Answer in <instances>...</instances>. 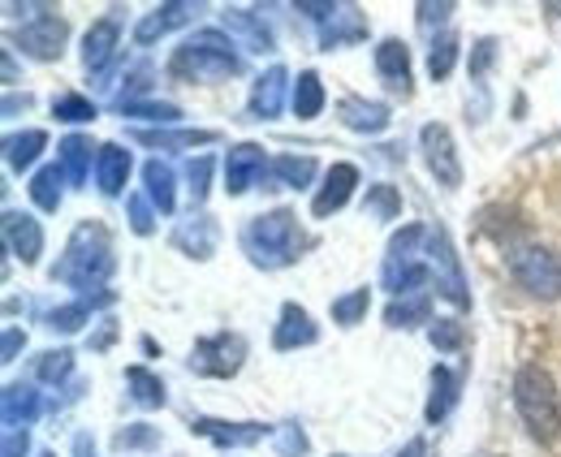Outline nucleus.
<instances>
[{
	"label": "nucleus",
	"mask_w": 561,
	"mask_h": 457,
	"mask_svg": "<svg viewBox=\"0 0 561 457\" xmlns=\"http://www.w3.org/2000/svg\"><path fill=\"white\" fill-rule=\"evenodd\" d=\"M95 160H100V142H91L87 134H66L61 147H57V164H61V173H66L73 191H82L91 182Z\"/></svg>",
	"instance_id": "nucleus-22"
},
{
	"label": "nucleus",
	"mask_w": 561,
	"mask_h": 457,
	"mask_svg": "<svg viewBox=\"0 0 561 457\" xmlns=\"http://www.w3.org/2000/svg\"><path fill=\"white\" fill-rule=\"evenodd\" d=\"M160 427H151V423H126V427H117L113 432V449L117 454H151V449H160Z\"/></svg>",
	"instance_id": "nucleus-39"
},
{
	"label": "nucleus",
	"mask_w": 561,
	"mask_h": 457,
	"mask_svg": "<svg viewBox=\"0 0 561 457\" xmlns=\"http://www.w3.org/2000/svg\"><path fill=\"white\" fill-rule=\"evenodd\" d=\"M126 389H130V401L142 405V410H164L169 405V389H164V380L151 372V367H126Z\"/></svg>",
	"instance_id": "nucleus-32"
},
{
	"label": "nucleus",
	"mask_w": 561,
	"mask_h": 457,
	"mask_svg": "<svg viewBox=\"0 0 561 457\" xmlns=\"http://www.w3.org/2000/svg\"><path fill=\"white\" fill-rule=\"evenodd\" d=\"M510 397H514V414L518 423L527 427V436L536 445H558L561 441V389L553 380L549 367L540 363H523L514 372V385H510Z\"/></svg>",
	"instance_id": "nucleus-3"
},
{
	"label": "nucleus",
	"mask_w": 561,
	"mask_h": 457,
	"mask_svg": "<svg viewBox=\"0 0 561 457\" xmlns=\"http://www.w3.org/2000/svg\"><path fill=\"white\" fill-rule=\"evenodd\" d=\"M496 48H501V44H496L492 35L476 39V48H471V61H467V66H471V82H484V73H489L492 61H496Z\"/></svg>",
	"instance_id": "nucleus-47"
},
{
	"label": "nucleus",
	"mask_w": 561,
	"mask_h": 457,
	"mask_svg": "<svg viewBox=\"0 0 561 457\" xmlns=\"http://www.w3.org/2000/svg\"><path fill=\"white\" fill-rule=\"evenodd\" d=\"M273 432H277V427L255 423V419H242V423H233V419H211V414L191 419V436H204V441L220 445V449H255L260 441H273Z\"/></svg>",
	"instance_id": "nucleus-10"
},
{
	"label": "nucleus",
	"mask_w": 561,
	"mask_h": 457,
	"mask_svg": "<svg viewBox=\"0 0 561 457\" xmlns=\"http://www.w3.org/2000/svg\"><path fill=\"white\" fill-rule=\"evenodd\" d=\"M31 376L39 380V385H48V389H61L66 380L73 376V350H44V354H35L31 358Z\"/></svg>",
	"instance_id": "nucleus-35"
},
{
	"label": "nucleus",
	"mask_w": 561,
	"mask_h": 457,
	"mask_svg": "<svg viewBox=\"0 0 561 457\" xmlns=\"http://www.w3.org/2000/svg\"><path fill=\"white\" fill-rule=\"evenodd\" d=\"M135 173V151L122 142H100V160H95V191L104 198H117L126 191Z\"/></svg>",
	"instance_id": "nucleus-21"
},
{
	"label": "nucleus",
	"mask_w": 561,
	"mask_h": 457,
	"mask_svg": "<svg viewBox=\"0 0 561 457\" xmlns=\"http://www.w3.org/2000/svg\"><path fill=\"white\" fill-rule=\"evenodd\" d=\"M117 48H122V22L117 18H100L82 35V66L91 69V73H104L117 61Z\"/></svg>",
	"instance_id": "nucleus-23"
},
{
	"label": "nucleus",
	"mask_w": 561,
	"mask_h": 457,
	"mask_svg": "<svg viewBox=\"0 0 561 457\" xmlns=\"http://www.w3.org/2000/svg\"><path fill=\"white\" fill-rule=\"evenodd\" d=\"M458 57H462V39L454 35V31H440V35H432V48H427V78L432 82H445L454 66H458Z\"/></svg>",
	"instance_id": "nucleus-37"
},
{
	"label": "nucleus",
	"mask_w": 561,
	"mask_h": 457,
	"mask_svg": "<svg viewBox=\"0 0 561 457\" xmlns=\"http://www.w3.org/2000/svg\"><path fill=\"white\" fill-rule=\"evenodd\" d=\"M135 142L142 147H156V151H195V147H211V142H220V134L216 130H130Z\"/></svg>",
	"instance_id": "nucleus-30"
},
{
	"label": "nucleus",
	"mask_w": 561,
	"mask_h": 457,
	"mask_svg": "<svg viewBox=\"0 0 561 457\" xmlns=\"http://www.w3.org/2000/svg\"><path fill=\"white\" fill-rule=\"evenodd\" d=\"M454 0H440V4H415V18H420L423 31H432V26H449V18H454Z\"/></svg>",
	"instance_id": "nucleus-48"
},
{
	"label": "nucleus",
	"mask_w": 561,
	"mask_h": 457,
	"mask_svg": "<svg viewBox=\"0 0 561 457\" xmlns=\"http://www.w3.org/2000/svg\"><path fill=\"white\" fill-rule=\"evenodd\" d=\"M294 91L289 82V69L268 66L255 82H251V100H247V117L251 122H277L280 108H285V95Z\"/></svg>",
	"instance_id": "nucleus-14"
},
{
	"label": "nucleus",
	"mask_w": 561,
	"mask_h": 457,
	"mask_svg": "<svg viewBox=\"0 0 561 457\" xmlns=\"http://www.w3.org/2000/svg\"><path fill=\"white\" fill-rule=\"evenodd\" d=\"M367 311H371V289H367V285L346 289V294H337V298L329 302V316H333L337 328H358L367 320Z\"/></svg>",
	"instance_id": "nucleus-38"
},
{
	"label": "nucleus",
	"mask_w": 561,
	"mask_h": 457,
	"mask_svg": "<svg viewBox=\"0 0 561 457\" xmlns=\"http://www.w3.org/2000/svg\"><path fill=\"white\" fill-rule=\"evenodd\" d=\"M113 336H117V320H104L100 336H91V350H108V345H113Z\"/></svg>",
	"instance_id": "nucleus-52"
},
{
	"label": "nucleus",
	"mask_w": 561,
	"mask_h": 457,
	"mask_svg": "<svg viewBox=\"0 0 561 457\" xmlns=\"http://www.w3.org/2000/svg\"><path fill=\"white\" fill-rule=\"evenodd\" d=\"M4 82H18V66H13V48H4Z\"/></svg>",
	"instance_id": "nucleus-55"
},
{
	"label": "nucleus",
	"mask_w": 561,
	"mask_h": 457,
	"mask_svg": "<svg viewBox=\"0 0 561 457\" xmlns=\"http://www.w3.org/2000/svg\"><path fill=\"white\" fill-rule=\"evenodd\" d=\"M458 397H462V372H458V367H445V363H436V367H432V376H427V405H423V419H427V427L445 423V419L454 414Z\"/></svg>",
	"instance_id": "nucleus-20"
},
{
	"label": "nucleus",
	"mask_w": 561,
	"mask_h": 457,
	"mask_svg": "<svg viewBox=\"0 0 561 457\" xmlns=\"http://www.w3.org/2000/svg\"><path fill=\"white\" fill-rule=\"evenodd\" d=\"M363 216H367V220H380V225L402 220V191L389 186V182L367 186V195H363Z\"/></svg>",
	"instance_id": "nucleus-36"
},
{
	"label": "nucleus",
	"mask_w": 561,
	"mask_h": 457,
	"mask_svg": "<svg viewBox=\"0 0 561 457\" xmlns=\"http://www.w3.org/2000/svg\"><path fill=\"white\" fill-rule=\"evenodd\" d=\"M44 414V392L35 385H4V432H26Z\"/></svg>",
	"instance_id": "nucleus-26"
},
{
	"label": "nucleus",
	"mask_w": 561,
	"mask_h": 457,
	"mask_svg": "<svg viewBox=\"0 0 561 457\" xmlns=\"http://www.w3.org/2000/svg\"><path fill=\"white\" fill-rule=\"evenodd\" d=\"M26 454H31V432H4L0 457H26Z\"/></svg>",
	"instance_id": "nucleus-50"
},
{
	"label": "nucleus",
	"mask_w": 561,
	"mask_h": 457,
	"mask_svg": "<svg viewBox=\"0 0 561 457\" xmlns=\"http://www.w3.org/2000/svg\"><path fill=\"white\" fill-rule=\"evenodd\" d=\"M66 186H70V182H66L61 164H44V169L31 173V186H26V191H31V203H35L39 212L53 216V212H61V203H66Z\"/></svg>",
	"instance_id": "nucleus-31"
},
{
	"label": "nucleus",
	"mask_w": 561,
	"mask_h": 457,
	"mask_svg": "<svg viewBox=\"0 0 561 457\" xmlns=\"http://www.w3.org/2000/svg\"><path fill=\"white\" fill-rule=\"evenodd\" d=\"M126 220H130V233H139V238H151L156 233V220H160V212H156V203L142 195H126Z\"/></svg>",
	"instance_id": "nucleus-43"
},
{
	"label": "nucleus",
	"mask_w": 561,
	"mask_h": 457,
	"mask_svg": "<svg viewBox=\"0 0 561 457\" xmlns=\"http://www.w3.org/2000/svg\"><path fill=\"white\" fill-rule=\"evenodd\" d=\"M398 457H427V441H423V436H411V441L398 449Z\"/></svg>",
	"instance_id": "nucleus-54"
},
{
	"label": "nucleus",
	"mask_w": 561,
	"mask_h": 457,
	"mask_svg": "<svg viewBox=\"0 0 561 457\" xmlns=\"http://www.w3.org/2000/svg\"><path fill=\"white\" fill-rule=\"evenodd\" d=\"M35 457H57V454H53V449H39V454H35Z\"/></svg>",
	"instance_id": "nucleus-56"
},
{
	"label": "nucleus",
	"mask_w": 561,
	"mask_h": 457,
	"mask_svg": "<svg viewBox=\"0 0 561 457\" xmlns=\"http://www.w3.org/2000/svg\"><path fill=\"white\" fill-rule=\"evenodd\" d=\"M142 195L156 203L160 216H173L178 212V169L169 160H147L142 164Z\"/></svg>",
	"instance_id": "nucleus-25"
},
{
	"label": "nucleus",
	"mask_w": 561,
	"mask_h": 457,
	"mask_svg": "<svg viewBox=\"0 0 561 457\" xmlns=\"http://www.w3.org/2000/svg\"><path fill=\"white\" fill-rule=\"evenodd\" d=\"M117 113H122V117H130V122H156V126H173V122H182V108H178V104H169V100L117 104Z\"/></svg>",
	"instance_id": "nucleus-41"
},
{
	"label": "nucleus",
	"mask_w": 561,
	"mask_h": 457,
	"mask_svg": "<svg viewBox=\"0 0 561 457\" xmlns=\"http://www.w3.org/2000/svg\"><path fill=\"white\" fill-rule=\"evenodd\" d=\"M238 247L251 260V267L280 272V267H294V263L302 260V251L311 247V238L302 233L294 207H273V212H260V216H251L242 225Z\"/></svg>",
	"instance_id": "nucleus-2"
},
{
	"label": "nucleus",
	"mask_w": 561,
	"mask_h": 457,
	"mask_svg": "<svg viewBox=\"0 0 561 457\" xmlns=\"http://www.w3.org/2000/svg\"><path fill=\"white\" fill-rule=\"evenodd\" d=\"M427 341L436 345V354H462V345H467V324H462V320H454V316L432 320Z\"/></svg>",
	"instance_id": "nucleus-42"
},
{
	"label": "nucleus",
	"mask_w": 561,
	"mask_h": 457,
	"mask_svg": "<svg viewBox=\"0 0 561 457\" xmlns=\"http://www.w3.org/2000/svg\"><path fill=\"white\" fill-rule=\"evenodd\" d=\"M358 182H363L358 164H351V160L329 164V169H324V182H320V186H316V195H311V216H316V220L337 216V212H342V207L354 198Z\"/></svg>",
	"instance_id": "nucleus-12"
},
{
	"label": "nucleus",
	"mask_w": 561,
	"mask_h": 457,
	"mask_svg": "<svg viewBox=\"0 0 561 457\" xmlns=\"http://www.w3.org/2000/svg\"><path fill=\"white\" fill-rule=\"evenodd\" d=\"M385 324L389 328H432V294H407V298H393L385 307Z\"/></svg>",
	"instance_id": "nucleus-33"
},
{
	"label": "nucleus",
	"mask_w": 561,
	"mask_h": 457,
	"mask_svg": "<svg viewBox=\"0 0 561 457\" xmlns=\"http://www.w3.org/2000/svg\"><path fill=\"white\" fill-rule=\"evenodd\" d=\"M220 247V225L211 220L208 212H191L186 220H178L173 229V251H182L186 260H199L208 263Z\"/></svg>",
	"instance_id": "nucleus-16"
},
{
	"label": "nucleus",
	"mask_w": 561,
	"mask_h": 457,
	"mask_svg": "<svg viewBox=\"0 0 561 457\" xmlns=\"http://www.w3.org/2000/svg\"><path fill=\"white\" fill-rule=\"evenodd\" d=\"M337 122H342L346 130L376 138V134H385L393 126V108L380 104V100H367V95H342V100H337Z\"/></svg>",
	"instance_id": "nucleus-17"
},
{
	"label": "nucleus",
	"mask_w": 561,
	"mask_h": 457,
	"mask_svg": "<svg viewBox=\"0 0 561 457\" xmlns=\"http://www.w3.org/2000/svg\"><path fill=\"white\" fill-rule=\"evenodd\" d=\"M66 39H70V22L53 9V4H44L31 22H22L18 31H13V44L22 48V57H31V61H61V53H66Z\"/></svg>",
	"instance_id": "nucleus-8"
},
{
	"label": "nucleus",
	"mask_w": 561,
	"mask_h": 457,
	"mask_svg": "<svg viewBox=\"0 0 561 457\" xmlns=\"http://www.w3.org/2000/svg\"><path fill=\"white\" fill-rule=\"evenodd\" d=\"M44 151H48V130L4 134V169H9V173H26V169H35Z\"/></svg>",
	"instance_id": "nucleus-28"
},
{
	"label": "nucleus",
	"mask_w": 561,
	"mask_h": 457,
	"mask_svg": "<svg viewBox=\"0 0 561 457\" xmlns=\"http://www.w3.org/2000/svg\"><path fill=\"white\" fill-rule=\"evenodd\" d=\"M371 66H376V78H380L393 95L407 100V95L415 91V69H411V44H407V39H398V35L380 39L376 53H371Z\"/></svg>",
	"instance_id": "nucleus-13"
},
{
	"label": "nucleus",
	"mask_w": 561,
	"mask_h": 457,
	"mask_svg": "<svg viewBox=\"0 0 561 457\" xmlns=\"http://www.w3.org/2000/svg\"><path fill=\"white\" fill-rule=\"evenodd\" d=\"M427 263H432V294H440L449 307L467 311L471 307L467 272H462L458 247H454V238H449L445 225H427Z\"/></svg>",
	"instance_id": "nucleus-6"
},
{
	"label": "nucleus",
	"mask_w": 561,
	"mask_h": 457,
	"mask_svg": "<svg viewBox=\"0 0 561 457\" xmlns=\"http://www.w3.org/2000/svg\"><path fill=\"white\" fill-rule=\"evenodd\" d=\"M4 251L13 260H22L26 267H35L39 255H44V225L31 212L4 207Z\"/></svg>",
	"instance_id": "nucleus-15"
},
{
	"label": "nucleus",
	"mask_w": 561,
	"mask_h": 457,
	"mask_svg": "<svg viewBox=\"0 0 561 457\" xmlns=\"http://www.w3.org/2000/svg\"><path fill=\"white\" fill-rule=\"evenodd\" d=\"M316 341H320L316 316H311L307 307H298V302H285L277 316V328H273V350H277V354H289V350H307V345H316Z\"/></svg>",
	"instance_id": "nucleus-18"
},
{
	"label": "nucleus",
	"mask_w": 561,
	"mask_h": 457,
	"mask_svg": "<svg viewBox=\"0 0 561 457\" xmlns=\"http://www.w3.org/2000/svg\"><path fill=\"white\" fill-rule=\"evenodd\" d=\"M186 367L204 380H233L242 367H247V336L242 332H211V336H199L191 345V358Z\"/></svg>",
	"instance_id": "nucleus-7"
},
{
	"label": "nucleus",
	"mask_w": 561,
	"mask_h": 457,
	"mask_svg": "<svg viewBox=\"0 0 561 457\" xmlns=\"http://www.w3.org/2000/svg\"><path fill=\"white\" fill-rule=\"evenodd\" d=\"M333 457H346V454H333Z\"/></svg>",
	"instance_id": "nucleus-57"
},
{
	"label": "nucleus",
	"mask_w": 561,
	"mask_h": 457,
	"mask_svg": "<svg viewBox=\"0 0 561 457\" xmlns=\"http://www.w3.org/2000/svg\"><path fill=\"white\" fill-rule=\"evenodd\" d=\"M247 69L242 61V53H238V44L229 39V31L225 26H204V31H195L191 39H182L178 44V53L169 57V73L178 78V82H229V78H238Z\"/></svg>",
	"instance_id": "nucleus-4"
},
{
	"label": "nucleus",
	"mask_w": 561,
	"mask_h": 457,
	"mask_svg": "<svg viewBox=\"0 0 561 457\" xmlns=\"http://www.w3.org/2000/svg\"><path fill=\"white\" fill-rule=\"evenodd\" d=\"M91 316H95V302L73 298V302H61V307H48L44 311V328L61 332V336H73V332H82V328L91 324Z\"/></svg>",
	"instance_id": "nucleus-34"
},
{
	"label": "nucleus",
	"mask_w": 561,
	"mask_h": 457,
	"mask_svg": "<svg viewBox=\"0 0 561 457\" xmlns=\"http://www.w3.org/2000/svg\"><path fill=\"white\" fill-rule=\"evenodd\" d=\"M420 156H423L427 178H432L440 191H458V186H462V156H458V142H454L449 126L427 122L420 130Z\"/></svg>",
	"instance_id": "nucleus-9"
},
{
	"label": "nucleus",
	"mask_w": 561,
	"mask_h": 457,
	"mask_svg": "<svg viewBox=\"0 0 561 457\" xmlns=\"http://www.w3.org/2000/svg\"><path fill=\"white\" fill-rule=\"evenodd\" d=\"M31 104H35V95H26V91H22V95H18V91H9V95H4V117H18V113H26Z\"/></svg>",
	"instance_id": "nucleus-51"
},
{
	"label": "nucleus",
	"mask_w": 561,
	"mask_h": 457,
	"mask_svg": "<svg viewBox=\"0 0 561 457\" xmlns=\"http://www.w3.org/2000/svg\"><path fill=\"white\" fill-rule=\"evenodd\" d=\"M73 457H95V436L91 432H78L73 436Z\"/></svg>",
	"instance_id": "nucleus-53"
},
{
	"label": "nucleus",
	"mask_w": 561,
	"mask_h": 457,
	"mask_svg": "<svg viewBox=\"0 0 561 457\" xmlns=\"http://www.w3.org/2000/svg\"><path fill=\"white\" fill-rule=\"evenodd\" d=\"M26 350V332L18 324H9L4 328V341H0V363L9 367V363H18V354Z\"/></svg>",
	"instance_id": "nucleus-49"
},
{
	"label": "nucleus",
	"mask_w": 561,
	"mask_h": 457,
	"mask_svg": "<svg viewBox=\"0 0 561 457\" xmlns=\"http://www.w3.org/2000/svg\"><path fill=\"white\" fill-rule=\"evenodd\" d=\"M211 169H216V160L211 156H191L186 160V191H191V198H195V207H204L211 195Z\"/></svg>",
	"instance_id": "nucleus-44"
},
{
	"label": "nucleus",
	"mask_w": 561,
	"mask_h": 457,
	"mask_svg": "<svg viewBox=\"0 0 561 457\" xmlns=\"http://www.w3.org/2000/svg\"><path fill=\"white\" fill-rule=\"evenodd\" d=\"M316 173H320L316 156H273V164H268L273 191H307L316 182Z\"/></svg>",
	"instance_id": "nucleus-27"
},
{
	"label": "nucleus",
	"mask_w": 561,
	"mask_h": 457,
	"mask_svg": "<svg viewBox=\"0 0 561 457\" xmlns=\"http://www.w3.org/2000/svg\"><path fill=\"white\" fill-rule=\"evenodd\" d=\"M505 267L514 276V285L536 298V302H558L561 298V255H553L540 242H514L505 251Z\"/></svg>",
	"instance_id": "nucleus-5"
},
{
	"label": "nucleus",
	"mask_w": 561,
	"mask_h": 457,
	"mask_svg": "<svg viewBox=\"0 0 561 457\" xmlns=\"http://www.w3.org/2000/svg\"><path fill=\"white\" fill-rule=\"evenodd\" d=\"M220 26L229 31V39H233L242 53H273V48H277L268 22H264L255 9H225V13H220Z\"/></svg>",
	"instance_id": "nucleus-19"
},
{
	"label": "nucleus",
	"mask_w": 561,
	"mask_h": 457,
	"mask_svg": "<svg viewBox=\"0 0 561 457\" xmlns=\"http://www.w3.org/2000/svg\"><path fill=\"white\" fill-rule=\"evenodd\" d=\"M169 31H173V26L164 22V13H160V4H156L151 13H142L139 18V26H135V44H139V48H151V44L164 39Z\"/></svg>",
	"instance_id": "nucleus-46"
},
{
	"label": "nucleus",
	"mask_w": 561,
	"mask_h": 457,
	"mask_svg": "<svg viewBox=\"0 0 561 457\" xmlns=\"http://www.w3.org/2000/svg\"><path fill=\"white\" fill-rule=\"evenodd\" d=\"M367 39V13L358 4H337V13L320 26V53H337Z\"/></svg>",
	"instance_id": "nucleus-24"
},
{
	"label": "nucleus",
	"mask_w": 561,
	"mask_h": 457,
	"mask_svg": "<svg viewBox=\"0 0 561 457\" xmlns=\"http://www.w3.org/2000/svg\"><path fill=\"white\" fill-rule=\"evenodd\" d=\"M117 272V255H113V238L100 220H78L61 251V260L53 263V285L78 289V298H87L91 289H104V281Z\"/></svg>",
	"instance_id": "nucleus-1"
},
{
	"label": "nucleus",
	"mask_w": 561,
	"mask_h": 457,
	"mask_svg": "<svg viewBox=\"0 0 561 457\" xmlns=\"http://www.w3.org/2000/svg\"><path fill=\"white\" fill-rule=\"evenodd\" d=\"M268 151L260 142H233L225 151V195L238 198L247 191H255L264 178H268Z\"/></svg>",
	"instance_id": "nucleus-11"
},
{
	"label": "nucleus",
	"mask_w": 561,
	"mask_h": 457,
	"mask_svg": "<svg viewBox=\"0 0 561 457\" xmlns=\"http://www.w3.org/2000/svg\"><path fill=\"white\" fill-rule=\"evenodd\" d=\"M273 445H277V457H307L311 449V441H307V432L289 419V423H280L277 432H273Z\"/></svg>",
	"instance_id": "nucleus-45"
},
{
	"label": "nucleus",
	"mask_w": 561,
	"mask_h": 457,
	"mask_svg": "<svg viewBox=\"0 0 561 457\" xmlns=\"http://www.w3.org/2000/svg\"><path fill=\"white\" fill-rule=\"evenodd\" d=\"M324 100H329L324 78H320L316 69H302V73L294 78V91H289V108H294V117H298V122H316V117L324 113Z\"/></svg>",
	"instance_id": "nucleus-29"
},
{
	"label": "nucleus",
	"mask_w": 561,
	"mask_h": 457,
	"mask_svg": "<svg viewBox=\"0 0 561 457\" xmlns=\"http://www.w3.org/2000/svg\"><path fill=\"white\" fill-rule=\"evenodd\" d=\"M53 117L66 122V126H87V122L100 117V108H95V100L82 95V91H61V95L53 100Z\"/></svg>",
	"instance_id": "nucleus-40"
}]
</instances>
